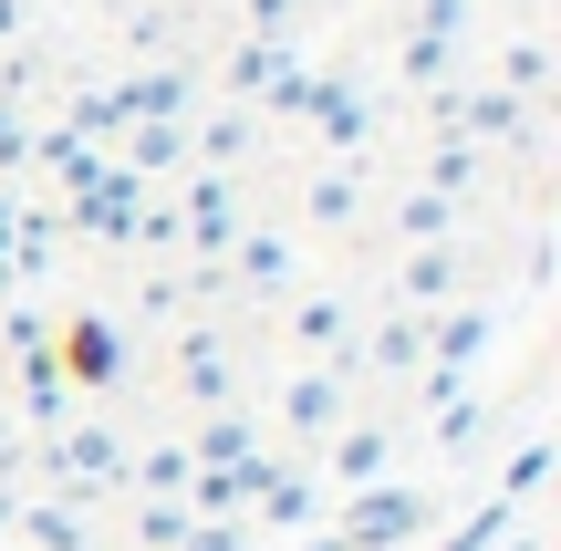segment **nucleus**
<instances>
[{"instance_id": "nucleus-1", "label": "nucleus", "mask_w": 561, "mask_h": 551, "mask_svg": "<svg viewBox=\"0 0 561 551\" xmlns=\"http://www.w3.org/2000/svg\"><path fill=\"white\" fill-rule=\"evenodd\" d=\"M416 531H426V500L416 490H385V479L354 490V510H343V541H354V551H396V541H416Z\"/></svg>"}, {"instance_id": "nucleus-2", "label": "nucleus", "mask_w": 561, "mask_h": 551, "mask_svg": "<svg viewBox=\"0 0 561 551\" xmlns=\"http://www.w3.org/2000/svg\"><path fill=\"white\" fill-rule=\"evenodd\" d=\"M136 208H146V177H136V167H104V177L83 187L62 219H73L83 240H136Z\"/></svg>"}, {"instance_id": "nucleus-3", "label": "nucleus", "mask_w": 561, "mask_h": 551, "mask_svg": "<svg viewBox=\"0 0 561 551\" xmlns=\"http://www.w3.org/2000/svg\"><path fill=\"white\" fill-rule=\"evenodd\" d=\"M291 115H312V136H322V146H364V136H375V115H364V94H354V83H333V73H301Z\"/></svg>"}, {"instance_id": "nucleus-4", "label": "nucleus", "mask_w": 561, "mask_h": 551, "mask_svg": "<svg viewBox=\"0 0 561 551\" xmlns=\"http://www.w3.org/2000/svg\"><path fill=\"white\" fill-rule=\"evenodd\" d=\"M53 365H62V386H115V375H125V333L104 323V312H83V323H62Z\"/></svg>"}, {"instance_id": "nucleus-5", "label": "nucleus", "mask_w": 561, "mask_h": 551, "mask_svg": "<svg viewBox=\"0 0 561 551\" xmlns=\"http://www.w3.org/2000/svg\"><path fill=\"white\" fill-rule=\"evenodd\" d=\"M53 479L83 500V490H104V479H125V448H115L104 427H62V437H53Z\"/></svg>"}, {"instance_id": "nucleus-6", "label": "nucleus", "mask_w": 561, "mask_h": 551, "mask_svg": "<svg viewBox=\"0 0 561 551\" xmlns=\"http://www.w3.org/2000/svg\"><path fill=\"white\" fill-rule=\"evenodd\" d=\"M178 229L208 250V261H229V250H240V198H229V177H198V187H187Z\"/></svg>"}, {"instance_id": "nucleus-7", "label": "nucleus", "mask_w": 561, "mask_h": 551, "mask_svg": "<svg viewBox=\"0 0 561 551\" xmlns=\"http://www.w3.org/2000/svg\"><path fill=\"white\" fill-rule=\"evenodd\" d=\"M447 291H458V250H447V240H426L416 261L396 271V312H437Z\"/></svg>"}, {"instance_id": "nucleus-8", "label": "nucleus", "mask_w": 561, "mask_h": 551, "mask_svg": "<svg viewBox=\"0 0 561 551\" xmlns=\"http://www.w3.org/2000/svg\"><path fill=\"white\" fill-rule=\"evenodd\" d=\"M520 115H530V104L510 94V83H479L468 104H447V136H468V146H479V136H520Z\"/></svg>"}, {"instance_id": "nucleus-9", "label": "nucleus", "mask_w": 561, "mask_h": 551, "mask_svg": "<svg viewBox=\"0 0 561 551\" xmlns=\"http://www.w3.org/2000/svg\"><path fill=\"white\" fill-rule=\"evenodd\" d=\"M280 416H291L301 437H333L343 427V375H291V386H280Z\"/></svg>"}, {"instance_id": "nucleus-10", "label": "nucleus", "mask_w": 561, "mask_h": 551, "mask_svg": "<svg viewBox=\"0 0 561 551\" xmlns=\"http://www.w3.org/2000/svg\"><path fill=\"white\" fill-rule=\"evenodd\" d=\"M32 157H42V167L62 177V198H83V187L104 177V146H83L73 125H53V136H32Z\"/></svg>"}, {"instance_id": "nucleus-11", "label": "nucleus", "mask_w": 561, "mask_h": 551, "mask_svg": "<svg viewBox=\"0 0 561 551\" xmlns=\"http://www.w3.org/2000/svg\"><path fill=\"white\" fill-rule=\"evenodd\" d=\"M479 354H489V312H437V333H426V365L468 375Z\"/></svg>"}, {"instance_id": "nucleus-12", "label": "nucleus", "mask_w": 561, "mask_h": 551, "mask_svg": "<svg viewBox=\"0 0 561 551\" xmlns=\"http://www.w3.org/2000/svg\"><path fill=\"white\" fill-rule=\"evenodd\" d=\"M115 115H125V125H178V115H187V83H178V73H136V83L115 94Z\"/></svg>"}, {"instance_id": "nucleus-13", "label": "nucleus", "mask_w": 561, "mask_h": 551, "mask_svg": "<svg viewBox=\"0 0 561 551\" xmlns=\"http://www.w3.org/2000/svg\"><path fill=\"white\" fill-rule=\"evenodd\" d=\"M385 458H396V448H385V427H343L333 437V479H343V490H375Z\"/></svg>"}, {"instance_id": "nucleus-14", "label": "nucleus", "mask_w": 561, "mask_h": 551, "mask_svg": "<svg viewBox=\"0 0 561 551\" xmlns=\"http://www.w3.org/2000/svg\"><path fill=\"white\" fill-rule=\"evenodd\" d=\"M178 375H187V395H198V406H219V395H229V354H219V333H187Z\"/></svg>"}, {"instance_id": "nucleus-15", "label": "nucleus", "mask_w": 561, "mask_h": 551, "mask_svg": "<svg viewBox=\"0 0 561 551\" xmlns=\"http://www.w3.org/2000/svg\"><path fill=\"white\" fill-rule=\"evenodd\" d=\"M21 416L32 427H62V365L53 354H21Z\"/></svg>"}, {"instance_id": "nucleus-16", "label": "nucleus", "mask_w": 561, "mask_h": 551, "mask_svg": "<svg viewBox=\"0 0 561 551\" xmlns=\"http://www.w3.org/2000/svg\"><path fill=\"white\" fill-rule=\"evenodd\" d=\"M229 261H240V282H250V291H291V250H280L271 229H261V240L240 229V250H229Z\"/></svg>"}, {"instance_id": "nucleus-17", "label": "nucleus", "mask_w": 561, "mask_h": 551, "mask_svg": "<svg viewBox=\"0 0 561 551\" xmlns=\"http://www.w3.org/2000/svg\"><path fill=\"white\" fill-rule=\"evenodd\" d=\"M11 531L32 541V551H94V541H83V510H73V500H62V510H21Z\"/></svg>"}, {"instance_id": "nucleus-18", "label": "nucleus", "mask_w": 561, "mask_h": 551, "mask_svg": "<svg viewBox=\"0 0 561 551\" xmlns=\"http://www.w3.org/2000/svg\"><path fill=\"white\" fill-rule=\"evenodd\" d=\"M510 510H520V500H479V510H468L437 551H500V541H510Z\"/></svg>"}, {"instance_id": "nucleus-19", "label": "nucleus", "mask_w": 561, "mask_h": 551, "mask_svg": "<svg viewBox=\"0 0 561 551\" xmlns=\"http://www.w3.org/2000/svg\"><path fill=\"white\" fill-rule=\"evenodd\" d=\"M396 229H405L416 250H426V240H447V229H458V198H437V187H416V198L396 208Z\"/></svg>"}, {"instance_id": "nucleus-20", "label": "nucleus", "mask_w": 561, "mask_h": 551, "mask_svg": "<svg viewBox=\"0 0 561 551\" xmlns=\"http://www.w3.org/2000/svg\"><path fill=\"white\" fill-rule=\"evenodd\" d=\"M115 167H136V177L178 167V125H125V157H115Z\"/></svg>"}, {"instance_id": "nucleus-21", "label": "nucleus", "mask_w": 561, "mask_h": 551, "mask_svg": "<svg viewBox=\"0 0 561 551\" xmlns=\"http://www.w3.org/2000/svg\"><path fill=\"white\" fill-rule=\"evenodd\" d=\"M375 365H385V375H416V365H426V333L405 323V312H385V333H375Z\"/></svg>"}, {"instance_id": "nucleus-22", "label": "nucleus", "mask_w": 561, "mask_h": 551, "mask_svg": "<svg viewBox=\"0 0 561 551\" xmlns=\"http://www.w3.org/2000/svg\"><path fill=\"white\" fill-rule=\"evenodd\" d=\"M229 458H250V427L240 416H208V437L187 448V469H229Z\"/></svg>"}, {"instance_id": "nucleus-23", "label": "nucleus", "mask_w": 561, "mask_h": 551, "mask_svg": "<svg viewBox=\"0 0 561 551\" xmlns=\"http://www.w3.org/2000/svg\"><path fill=\"white\" fill-rule=\"evenodd\" d=\"M136 541L146 551H178L187 541V510H178V500H146V510H136Z\"/></svg>"}, {"instance_id": "nucleus-24", "label": "nucleus", "mask_w": 561, "mask_h": 551, "mask_svg": "<svg viewBox=\"0 0 561 551\" xmlns=\"http://www.w3.org/2000/svg\"><path fill=\"white\" fill-rule=\"evenodd\" d=\"M468 177H479V146H468V136H447V146H437V177H426V187H437V198H458Z\"/></svg>"}, {"instance_id": "nucleus-25", "label": "nucleus", "mask_w": 561, "mask_h": 551, "mask_svg": "<svg viewBox=\"0 0 561 551\" xmlns=\"http://www.w3.org/2000/svg\"><path fill=\"white\" fill-rule=\"evenodd\" d=\"M510 94H551V53H541V42H520V53H510Z\"/></svg>"}, {"instance_id": "nucleus-26", "label": "nucleus", "mask_w": 561, "mask_h": 551, "mask_svg": "<svg viewBox=\"0 0 561 551\" xmlns=\"http://www.w3.org/2000/svg\"><path fill=\"white\" fill-rule=\"evenodd\" d=\"M62 125H73L83 146H94V136H125V115H115V94H83V104H73V115H62Z\"/></svg>"}, {"instance_id": "nucleus-27", "label": "nucleus", "mask_w": 561, "mask_h": 551, "mask_svg": "<svg viewBox=\"0 0 561 551\" xmlns=\"http://www.w3.org/2000/svg\"><path fill=\"white\" fill-rule=\"evenodd\" d=\"M447 53H458V42H437V32H416V42H405V83H437V73H447Z\"/></svg>"}, {"instance_id": "nucleus-28", "label": "nucleus", "mask_w": 561, "mask_h": 551, "mask_svg": "<svg viewBox=\"0 0 561 551\" xmlns=\"http://www.w3.org/2000/svg\"><path fill=\"white\" fill-rule=\"evenodd\" d=\"M136 490H157V500H167V490H187V448H157V458L136 469Z\"/></svg>"}, {"instance_id": "nucleus-29", "label": "nucleus", "mask_w": 561, "mask_h": 551, "mask_svg": "<svg viewBox=\"0 0 561 551\" xmlns=\"http://www.w3.org/2000/svg\"><path fill=\"white\" fill-rule=\"evenodd\" d=\"M541 479H551V448H541V437H530V448L510 458V500H530V490H541Z\"/></svg>"}, {"instance_id": "nucleus-30", "label": "nucleus", "mask_w": 561, "mask_h": 551, "mask_svg": "<svg viewBox=\"0 0 561 551\" xmlns=\"http://www.w3.org/2000/svg\"><path fill=\"white\" fill-rule=\"evenodd\" d=\"M301 344L333 354V344H343V302H301Z\"/></svg>"}, {"instance_id": "nucleus-31", "label": "nucleus", "mask_w": 561, "mask_h": 551, "mask_svg": "<svg viewBox=\"0 0 561 551\" xmlns=\"http://www.w3.org/2000/svg\"><path fill=\"white\" fill-rule=\"evenodd\" d=\"M0 344H11V365H21V354H53V333H42V312H11V323H0Z\"/></svg>"}, {"instance_id": "nucleus-32", "label": "nucleus", "mask_w": 561, "mask_h": 551, "mask_svg": "<svg viewBox=\"0 0 561 551\" xmlns=\"http://www.w3.org/2000/svg\"><path fill=\"white\" fill-rule=\"evenodd\" d=\"M437 437H447V448H468V437H479V406H468V386L437 406Z\"/></svg>"}, {"instance_id": "nucleus-33", "label": "nucleus", "mask_w": 561, "mask_h": 551, "mask_svg": "<svg viewBox=\"0 0 561 551\" xmlns=\"http://www.w3.org/2000/svg\"><path fill=\"white\" fill-rule=\"evenodd\" d=\"M198 157H208V167H229V157H250V125H208V136H198Z\"/></svg>"}, {"instance_id": "nucleus-34", "label": "nucleus", "mask_w": 561, "mask_h": 551, "mask_svg": "<svg viewBox=\"0 0 561 551\" xmlns=\"http://www.w3.org/2000/svg\"><path fill=\"white\" fill-rule=\"evenodd\" d=\"M178 551H240V520H187Z\"/></svg>"}, {"instance_id": "nucleus-35", "label": "nucleus", "mask_w": 561, "mask_h": 551, "mask_svg": "<svg viewBox=\"0 0 561 551\" xmlns=\"http://www.w3.org/2000/svg\"><path fill=\"white\" fill-rule=\"evenodd\" d=\"M312 219H354V177H322L312 187Z\"/></svg>"}, {"instance_id": "nucleus-36", "label": "nucleus", "mask_w": 561, "mask_h": 551, "mask_svg": "<svg viewBox=\"0 0 561 551\" xmlns=\"http://www.w3.org/2000/svg\"><path fill=\"white\" fill-rule=\"evenodd\" d=\"M416 32H437V42H458V32H468V0H426V21H416Z\"/></svg>"}, {"instance_id": "nucleus-37", "label": "nucleus", "mask_w": 561, "mask_h": 551, "mask_svg": "<svg viewBox=\"0 0 561 551\" xmlns=\"http://www.w3.org/2000/svg\"><path fill=\"white\" fill-rule=\"evenodd\" d=\"M11 157H32V136H21V115L0 104V167H11Z\"/></svg>"}, {"instance_id": "nucleus-38", "label": "nucleus", "mask_w": 561, "mask_h": 551, "mask_svg": "<svg viewBox=\"0 0 561 551\" xmlns=\"http://www.w3.org/2000/svg\"><path fill=\"white\" fill-rule=\"evenodd\" d=\"M0 42H21V0H0Z\"/></svg>"}, {"instance_id": "nucleus-39", "label": "nucleus", "mask_w": 561, "mask_h": 551, "mask_svg": "<svg viewBox=\"0 0 561 551\" xmlns=\"http://www.w3.org/2000/svg\"><path fill=\"white\" fill-rule=\"evenodd\" d=\"M11 291H21V271H11V250H0V302H11Z\"/></svg>"}, {"instance_id": "nucleus-40", "label": "nucleus", "mask_w": 561, "mask_h": 551, "mask_svg": "<svg viewBox=\"0 0 561 551\" xmlns=\"http://www.w3.org/2000/svg\"><path fill=\"white\" fill-rule=\"evenodd\" d=\"M301 551H354V541H343V531H322V541H301Z\"/></svg>"}, {"instance_id": "nucleus-41", "label": "nucleus", "mask_w": 561, "mask_h": 551, "mask_svg": "<svg viewBox=\"0 0 561 551\" xmlns=\"http://www.w3.org/2000/svg\"><path fill=\"white\" fill-rule=\"evenodd\" d=\"M11 520H21V500H11V490H0V531H11Z\"/></svg>"}, {"instance_id": "nucleus-42", "label": "nucleus", "mask_w": 561, "mask_h": 551, "mask_svg": "<svg viewBox=\"0 0 561 551\" xmlns=\"http://www.w3.org/2000/svg\"><path fill=\"white\" fill-rule=\"evenodd\" d=\"M0 469H11V427H0Z\"/></svg>"}, {"instance_id": "nucleus-43", "label": "nucleus", "mask_w": 561, "mask_h": 551, "mask_svg": "<svg viewBox=\"0 0 561 551\" xmlns=\"http://www.w3.org/2000/svg\"><path fill=\"white\" fill-rule=\"evenodd\" d=\"M500 551H541V541H500Z\"/></svg>"}]
</instances>
